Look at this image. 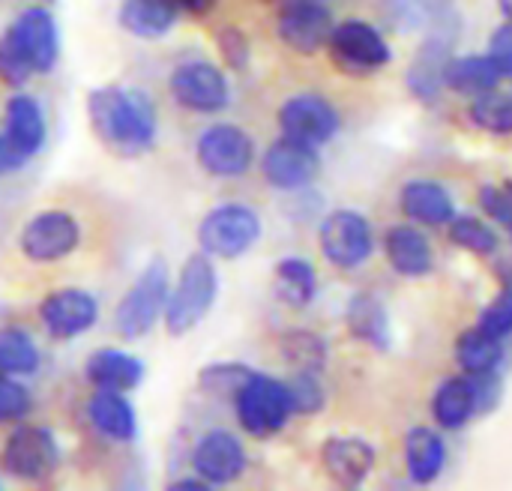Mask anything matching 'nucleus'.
<instances>
[{
	"label": "nucleus",
	"instance_id": "36",
	"mask_svg": "<svg viewBox=\"0 0 512 491\" xmlns=\"http://www.w3.org/2000/svg\"><path fill=\"white\" fill-rule=\"evenodd\" d=\"M471 123L489 135H512V93H483L471 102Z\"/></svg>",
	"mask_w": 512,
	"mask_h": 491
},
{
	"label": "nucleus",
	"instance_id": "43",
	"mask_svg": "<svg viewBox=\"0 0 512 491\" xmlns=\"http://www.w3.org/2000/svg\"><path fill=\"white\" fill-rule=\"evenodd\" d=\"M216 45L231 69H243L249 63V39L240 27H222L216 33Z\"/></svg>",
	"mask_w": 512,
	"mask_h": 491
},
{
	"label": "nucleus",
	"instance_id": "47",
	"mask_svg": "<svg viewBox=\"0 0 512 491\" xmlns=\"http://www.w3.org/2000/svg\"><path fill=\"white\" fill-rule=\"evenodd\" d=\"M174 3H177V9H180V12L204 15V12H210V9H213V3H216V0H174Z\"/></svg>",
	"mask_w": 512,
	"mask_h": 491
},
{
	"label": "nucleus",
	"instance_id": "12",
	"mask_svg": "<svg viewBox=\"0 0 512 491\" xmlns=\"http://www.w3.org/2000/svg\"><path fill=\"white\" fill-rule=\"evenodd\" d=\"M330 54H333L339 69L354 72V75L378 72L393 57L384 33L378 27H372L369 21H360V18H351V21H342L333 27Z\"/></svg>",
	"mask_w": 512,
	"mask_h": 491
},
{
	"label": "nucleus",
	"instance_id": "14",
	"mask_svg": "<svg viewBox=\"0 0 512 491\" xmlns=\"http://www.w3.org/2000/svg\"><path fill=\"white\" fill-rule=\"evenodd\" d=\"M342 117L336 105L327 96L318 93H297L288 96L279 108V129L288 138L306 141V144H327L339 135Z\"/></svg>",
	"mask_w": 512,
	"mask_h": 491
},
{
	"label": "nucleus",
	"instance_id": "1",
	"mask_svg": "<svg viewBox=\"0 0 512 491\" xmlns=\"http://www.w3.org/2000/svg\"><path fill=\"white\" fill-rule=\"evenodd\" d=\"M87 117L96 138L117 156H141L156 144L159 111L141 87L105 84L90 90Z\"/></svg>",
	"mask_w": 512,
	"mask_h": 491
},
{
	"label": "nucleus",
	"instance_id": "38",
	"mask_svg": "<svg viewBox=\"0 0 512 491\" xmlns=\"http://www.w3.org/2000/svg\"><path fill=\"white\" fill-rule=\"evenodd\" d=\"M255 372L243 363H213L198 375V387L210 396H234Z\"/></svg>",
	"mask_w": 512,
	"mask_h": 491
},
{
	"label": "nucleus",
	"instance_id": "24",
	"mask_svg": "<svg viewBox=\"0 0 512 491\" xmlns=\"http://www.w3.org/2000/svg\"><path fill=\"white\" fill-rule=\"evenodd\" d=\"M480 411V393L471 375L447 378L432 396V417L441 429H462Z\"/></svg>",
	"mask_w": 512,
	"mask_h": 491
},
{
	"label": "nucleus",
	"instance_id": "19",
	"mask_svg": "<svg viewBox=\"0 0 512 491\" xmlns=\"http://www.w3.org/2000/svg\"><path fill=\"white\" fill-rule=\"evenodd\" d=\"M321 465L336 486L360 489L375 468V450L363 438H330L321 450Z\"/></svg>",
	"mask_w": 512,
	"mask_h": 491
},
{
	"label": "nucleus",
	"instance_id": "6",
	"mask_svg": "<svg viewBox=\"0 0 512 491\" xmlns=\"http://www.w3.org/2000/svg\"><path fill=\"white\" fill-rule=\"evenodd\" d=\"M456 36H459V18H456V12L426 30V39L414 51V60L408 63V72H405L408 90L417 99L432 102L447 87V69H450V63L456 57L453 54Z\"/></svg>",
	"mask_w": 512,
	"mask_h": 491
},
{
	"label": "nucleus",
	"instance_id": "44",
	"mask_svg": "<svg viewBox=\"0 0 512 491\" xmlns=\"http://www.w3.org/2000/svg\"><path fill=\"white\" fill-rule=\"evenodd\" d=\"M489 57L495 60V66L501 69V75L512 78V21H504L492 39H489Z\"/></svg>",
	"mask_w": 512,
	"mask_h": 491
},
{
	"label": "nucleus",
	"instance_id": "30",
	"mask_svg": "<svg viewBox=\"0 0 512 491\" xmlns=\"http://www.w3.org/2000/svg\"><path fill=\"white\" fill-rule=\"evenodd\" d=\"M501 69L495 66V60L489 54H465V57H453L450 69H447V87L462 93V96H483L498 90L501 84Z\"/></svg>",
	"mask_w": 512,
	"mask_h": 491
},
{
	"label": "nucleus",
	"instance_id": "46",
	"mask_svg": "<svg viewBox=\"0 0 512 491\" xmlns=\"http://www.w3.org/2000/svg\"><path fill=\"white\" fill-rule=\"evenodd\" d=\"M171 491H210L213 486L207 483V480H201L198 474L195 477H183V480H174L171 486H168Z\"/></svg>",
	"mask_w": 512,
	"mask_h": 491
},
{
	"label": "nucleus",
	"instance_id": "13",
	"mask_svg": "<svg viewBox=\"0 0 512 491\" xmlns=\"http://www.w3.org/2000/svg\"><path fill=\"white\" fill-rule=\"evenodd\" d=\"M261 174L273 189L282 192H300L306 186L315 183V177L321 174V153L315 144L297 141L282 135L279 141H273L264 156H261Z\"/></svg>",
	"mask_w": 512,
	"mask_h": 491
},
{
	"label": "nucleus",
	"instance_id": "42",
	"mask_svg": "<svg viewBox=\"0 0 512 491\" xmlns=\"http://www.w3.org/2000/svg\"><path fill=\"white\" fill-rule=\"evenodd\" d=\"M480 207L486 210V216L498 225H504L512 231V183L501 186H483L480 189Z\"/></svg>",
	"mask_w": 512,
	"mask_h": 491
},
{
	"label": "nucleus",
	"instance_id": "7",
	"mask_svg": "<svg viewBox=\"0 0 512 491\" xmlns=\"http://www.w3.org/2000/svg\"><path fill=\"white\" fill-rule=\"evenodd\" d=\"M168 90L177 105L195 114H219L231 102L225 72L210 60H183L168 75Z\"/></svg>",
	"mask_w": 512,
	"mask_h": 491
},
{
	"label": "nucleus",
	"instance_id": "25",
	"mask_svg": "<svg viewBox=\"0 0 512 491\" xmlns=\"http://www.w3.org/2000/svg\"><path fill=\"white\" fill-rule=\"evenodd\" d=\"M345 321H348V330L354 339H360L363 345H369L375 351H390V345H393L390 315H387V306L375 294H354L348 300Z\"/></svg>",
	"mask_w": 512,
	"mask_h": 491
},
{
	"label": "nucleus",
	"instance_id": "41",
	"mask_svg": "<svg viewBox=\"0 0 512 491\" xmlns=\"http://www.w3.org/2000/svg\"><path fill=\"white\" fill-rule=\"evenodd\" d=\"M480 327L489 330L498 339H507L512 333V285H507L483 312H480Z\"/></svg>",
	"mask_w": 512,
	"mask_h": 491
},
{
	"label": "nucleus",
	"instance_id": "17",
	"mask_svg": "<svg viewBox=\"0 0 512 491\" xmlns=\"http://www.w3.org/2000/svg\"><path fill=\"white\" fill-rule=\"evenodd\" d=\"M192 468L210 486H231L246 471V450L237 435L225 429H210L198 438L192 450Z\"/></svg>",
	"mask_w": 512,
	"mask_h": 491
},
{
	"label": "nucleus",
	"instance_id": "22",
	"mask_svg": "<svg viewBox=\"0 0 512 491\" xmlns=\"http://www.w3.org/2000/svg\"><path fill=\"white\" fill-rule=\"evenodd\" d=\"M399 207L411 222L429 225V228H441V225H450L456 219L453 195L435 180H411V183H405V189L399 195Z\"/></svg>",
	"mask_w": 512,
	"mask_h": 491
},
{
	"label": "nucleus",
	"instance_id": "5",
	"mask_svg": "<svg viewBox=\"0 0 512 491\" xmlns=\"http://www.w3.org/2000/svg\"><path fill=\"white\" fill-rule=\"evenodd\" d=\"M261 240V216L246 204H219L198 225V246L210 258H243Z\"/></svg>",
	"mask_w": 512,
	"mask_h": 491
},
{
	"label": "nucleus",
	"instance_id": "8",
	"mask_svg": "<svg viewBox=\"0 0 512 491\" xmlns=\"http://www.w3.org/2000/svg\"><path fill=\"white\" fill-rule=\"evenodd\" d=\"M195 159L210 177L237 180L255 165V141L234 123H213L198 135Z\"/></svg>",
	"mask_w": 512,
	"mask_h": 491
},
{
	"label": "nucleus",
	"instance_id": "26",
	"mask_svg": "<svg viewBox=\"0 0 512 491\" xmlns=\"http://www.w3.org/2000/svg\"><path fill=\"white\" fill-rule=\"evenodd\" d=\"M3 129L21 147V153L27 159H33L45 147V114H42V105L33 96H27V93L9 96L6 111H3Z\"/></svg>",
	"mask_w": 512,
	"mask_h": 491
},
{
	"label": "nucleus",
	"instance_id": "31",
	"mask_svg": "<svg viewBox=\"0 0 512 491\" xmlns=\"http://www.w3.org/2000/svg\"><path fill=\"white\" fill-rule=\"evenodd\" d=\"M318 294V273L306 258H282L276 264V297L291 309H306Z\"/></svg>",
	"mask_w": 512,
	"mask_h": 491
},
{
	"label": "nucleus",
	"instance_id": "21",
	"mask_svg": "<svg viewBox=\"0 0 512 491\" xmlns=\"http://www.w3.org/2000/svg\"><path fill=\"white\" fill-rule=\"evenodd\" d=\"M384 252L390 267L405 276V279H420L429 276L435 267V252L432 243L426 240V234L414 225H393L384 234Z\"/></svg>",
	"mask_w": 512,
	"mask_h": 491
},
{
	"label": "nucleus",
	"instance_id": "48",
	"mask_svg": "<svg viewBox=\"0 0 512 491\" xmlns=\"http://www.w3.org/2000/svg\"><path fill=\"white\" fill-rule=\"evenodd\" d=\"M498 9H501L504 21H512V0H498Z\"/></svg>",
	"mask_w": 512,
	"mask_h": 491
},
{
	"label": "nucleus",
	"instance_id": "9",
	"mask_svg": "<svg viewBox=\"0 0 512 491\" xmlns=\"http://www.w3.org/2000/svg\"><path fill=\"white\" fill-rule=\"evenodd\" d=\"M24 258L33 264H54L81 246V222L69 210H42L18 234Z\"/></svg>",
	"mask_w": 512,
	"mask_h": 491
},
{
	"label": "nucleus",
	"instance_id": "16",
	"mask_svg": "<svg viewBox=\"0 0 512 491\" xmlns=\"http://www.w3.org/2000/svg\"><path fill=\"white\" fill-rule=\"evenodd\" d=\"M333 27V15L321 0H291L282 6L276 21L279 39L297 54H318L330 45Z\"/></svg>",
	"mask_w": 512,
	"mask_h": 491
},
{
	"label": "nucleus",
	"instance_id": "11",
	"mask_svg": "<svg viewBox=\"0 0 512 491\" xmlns=\"http://www.w3.org/2000/svg\"><path fill=\"white\" fill-rule=\"evenodd\" d=\"M0 462L6 468V474H12L15 480L42 483L57 471L60 447H57V441H54V435L48 429H42V426H18L6 438Z\"/></svg>",
	"mask_w": 512,
	"mask_h": 491
},
{
	"label": "nucleus",
	"instance_id": "15",
	"mask_svg": "<svg viewBox=\"0 0 512 491\" xmlns=\"http://www.w3.org/2000/svg\"><path fill=\"white\" fill-rule=\"evenodd\" d=\"M39 318L54 342H69L96 327L99 303L84 288H60L39 303Z\"/></svg>",
	"mask_w": 512,
	"mask_h": 491
},
{
	"label": "nucleus",
	"instance_id": "40",
	"mask_svg": "<svg viewBox=\"0 0 512 491\" xmlns=\"http://www.w3.org/2000/svg\"><path fill=\"white\" fill-rule=\"evenodd\" d=\"M30 393L9 375H0V423H18L30 414Z\"/></svg>",
	"mask_w": 512,
	"mask_h": 491
},
{
	"label": "nucleus",
	"instance_id": "33",
	"mask_svg": "<svg viewBox=\"0 0 512 491\" xmlns=\"http://www.w3.org/2000/svg\"><path fill=\"white\" fill-rule=\"evenodd\" d=\"M279 348H282L285 363H288L294 372L321 375V372L327 369L330 348H327V342H324L318 333H312V330H288V333L279 339Z\"/></svg>",
	"mask_w": 512,
	"mask_h": 491
},
{
	"label": "nucleus",
	"instance_id": "4",
	"mask_svg": "<svg viewBox=\"0 0 512 491\" xmlns=\"http://www.w3.org/2000/svg\"><path fill=\"white\" fill-rule=\"evenodd\" d=\"M234 411H237V420H240L246 435H252V438H273L294 417L288 381H279V378L255 372L234 393Z\"/></svg>",
	"mask_w": 512,
	"mask_h": 491
},
{
	"label": "nucleus",
	"instance_id": "34",
	"mask_svg": "<svg viewBox=\"0 0 512 491\" xmlns=\"http://www.w3.org/2000/svg\"><path fill=\"white\" fill-rule=\"evenodd\" d=\"M387 18L396 30L414 33V30H429L447 15H453V0H390L387 3Z\"/></svg>",
	"mask_w": 512,
	"mask_h": 491
},
{
	"label": "nucleus",
	"instance_id": "23",
	"mask_svg": "<svg viewBox=\"0 0 512 491\" xmlns=\"http://www.w3.org/2000/svg\"><path fill=\"white\" fill-rule=\"evenodd\" d=\"M84 375L96 390L132 393L144 381V363L120 348H102L87 357Z\"/></svg>",
	"mask_w": 512,
	"mask_h": 491
},
{
	"label": "nucleus",
	"instance_id": "3",
	"mask_svg": "<svg viewBox=\"0 0 512 491\" xmlns=\"http://www.w3.org/2000/svg\"><path fill=\"white\" fill-rule=\"evenodd\" d=\"M168 294H171L168 264L162 258H153L135 276V282L126 288V294L114 312V330L120 333V339H126V342L144 339L165 318Z\"/></svg>",
	"mask_w": 512,
	"mask_h": 491
},
{
	"label": "nucleus",
	"instance_id": "2",
	"mask_svg": "<svg viewBox=\"0 0 512 491\" xmlns=\"http://www.w3.org/2000/svg\"><path fill=\"white\" fill-rule=\"evenodd\" d=\"M219 294V273L216 264L207 252H195L183 261L177 282L171 285L168 306H165V330L171 336H186L192 333L207 312L213 309Z\"/></svg>",
	"mask_w": 512,
	"mask_h": 491
},
{
	"label": "nucleus",
	"instance_id": "10",
	"mask_svg": "<svg viewBox=\"0 0 512 491\" xmlns=\"http://www.w3.org/2000/svg\"><path fill=\"white\" fill-rule=\"evenodd\" d=\"M324 258L339 270H354L366 264L375 252L372 222L357 210H333L318 231Z\"/></svg>",
	"mask_w": 512,
	"mask_h": 491
},
{
	"label": "nucleus",
	"instance_id": "18",
	"mask_svg": "<svg viewBox=\"0 0 512 491\" xmlns=\"http://www.w3.org/2000/svg\"><path fill=\"white\" fill-rule=\"evenodd\" d=\"M18 36V42L24 45L36 75H45L57 66L60 57V33H57V21L45 6H30L24 9L12 24H9Z\"/></svg>",
	"mask_w": 512,
	"mask_h": 491
},
{
	"label": "nucleus",
	"instance_id": "37",
	"mask_svg": "<svg viewBox=\"0 0 512 491\" xmlns=\"http://www.w3.org/2000/svg\"><path fill=\"white\" fill-rule=\"evenodd\" d=\"M33 75H36V69H33V63H30L24 45L18 42L15 30L6 27L3 36H0V81H3L6 87H15V90H18V87H24Z\"/></svg>",
	"mask_w": 512,
	"mask_h": 491
},
{
	"label": "nucleus",
	"instance_id": "39",
	"mask_svg": "<svg viewBox=\"0 0 512 491\" xmlns=\"http://www.w3.org/2000/svg\"><path fill=\"white\" fill-rule=\"evenodd\" d=\"M288 390H291V405H294V414H318L324 408V387L318 381V375L312 372H294V378L288 381Z\"/></svg>",
	"mask_w": 512,
	"mask_h": 491
},
{
	"label": "nucleus",
	"instance_id": "35",
	"mask_svg": "<svg viewBox=\"0 0 512 491\" xmlns=\"http://www.w3.org/2000/svg\"><path fill=\"white\" fill-rule=\"evenodd\" d=\"M447 234H450V243L471 252V255H480V258H489L501 249V240L495 234V228L480 219V216H456L450 225H447Z\"/></svg>",
	"mask_w": 512,
	"mask_h": 491
},
{
	"label": "nucleus",
	"instance_id": "32",
	"mask_svg": "<svg viewBox=\"0 0 512 491\" xmlns=\"http://www.w3.org/2000/svg\"><path fill=\"white\" fill-rule=\"evenodd\" d=\"M42 354L33 336L21 327H0V375L27 378L39 369Z\"/></svg>",
	"mask_w": 512,
	"mask_h": 491
},
{
	"label": "nucleus",
	"instance_id": "28",
	"mask_svg": "<svg viewBox=\"0 0 512 491\" xmlns=\"http://www.w3.org/2000/svg\"><path fill=\"white\" fill-rule=\"evenodd\" d=\"M177 3L174 0H123L120 3V27L138 39H162L177 24Z\"/></svg>",
	"mask_w": 512,
	"mask_h": 491
},
{
	"label": "nucleus",
	"instance_id": "27",
	"mask_svg": "<svg viewBox=\"0 0 512 491\" xmlns=\"http://www.w3.org/2000/svg\"><path fill=\"white\" fill-rule=\"evenodd\" d=\"M405 465H408L411 483L432 486L447 465V444H444L441 432L426 429V426L411 429L405 438Z\"/></svg>",
	"mask_w": 512,
	"mask_h": 491
},
{
	"label": "nucleus",
	"instance_id": "20",
	"mask_svg": "<svg viewBox=\"0 0 512 491\" xmlns=\"http://www.w3.org/2000/svg\"><path fill=\"white\" fill-rule=\"evenodd\" d=\"M87 420L96 435H102L111 444H132L138 435V417L126 393L117 390H96L87 399Z\"/></svg>",
	"mask_w": 512,
	"mask_h": 491
},
{
	"label": "nucleus",
	"instance_id": "45",
	"mask_svg": "<svg viewBox=\"0 0 512 491\" xmlns=\"http://www.w3.org/2000/svg\"><path fill=\"white\" fill-rule=\"evenodd\" d=\"M30 159L21 153V147L9 138V132L0 126V174H9V171H18L24 168Z\"/></svg>",
	"mask_w": 512,
	"mask_h": 491
},
{
	"label": "nucleus",
	"instance_id": "29",
	"mask_svg": "<svg viewBox=\"0 0 512 491\" xmlns=\"http://www.w3.org/2000/svg\"><path fill=\"white\" fill-rule=\"evenodd\" d=\"M456 363L471 378L495 375L498 366L504 363V339L492 336L477 324L456 339Z\"/></svg>",
	"mask_w": 512,
	"mask_h": 491
}]
</instances>
